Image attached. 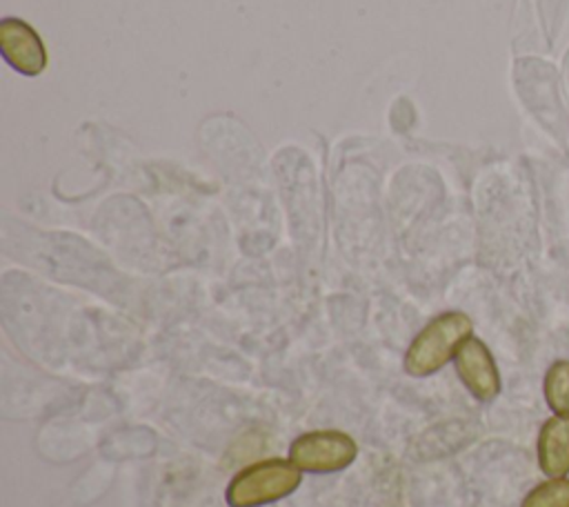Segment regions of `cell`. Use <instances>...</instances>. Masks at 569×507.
<instances>
[{"instance_id":"1","label":"cell","mask_w":569,"mask_h":507,"mask_svg":"<svg viewBox=\"0 0 569 507\" xmlns=\"http://www.w3.org/2000/svg\"><path fill=\"white\" fill-rule=\"evenodd\" d=\"M471 318L462 311H447L433 318L411 342L405 356V369L411 376H429L438 371L458 347L471 336Z\"/></svg>"},{"instance_id":"2","label":"cell","mask_w":569,"mask_h":507,"mask_svg":"<svg viewBox=\"0 0 569 507\" xmlns=\"http://www.w3.org/2000/svg\"><path fill=\"white\" fill-rule=\"evenodd\" d=\"M300 485V469L287 460L271 458L244 467L227 487L231 507H260L289 496Z\"/></svg>"},{"instance_id":"3","label":"cell","mask_w":569,"mask_h":507,"mask_svg":"<svg viewBox=\"0 0 569 507\" xmlns=\"http://www.w3.org/2000/svg\"><path fill=\"white\" fill-rule=\"evenodd\" d=\"M356 454H358V447L353 438L336 429L302 434L289 447L291 463L300 471H311V474H331V471L345 469L347 465L353 463Z\"/></svg>"},{"instance_id":"4","label":"cell","mask_w":569,"mask_h":507,"mask_svg":"<svg viewBox=\"0 0 569 507\" xmlns=\"http://www.w3.org/2000/svg\"><path fill=\"white\" fill-rule=\"evenodd\" d=\"M456 371L478 400H493L500 394V374L489 347L469 336L456 351Z\"/></svg>"},{"instance_id":"5","label":"cell","mask_w":569,"mask_h":507,"mask_svg":"<svg viewBox=\"0 0 569 507\" xmlns=\"http://www.w3.org/2000/svg\"><path fill=\"white\" fill-rule=\"evenodd\" d=\"M0 49H2V56L9 60V64L24 76H38L47 64L42 40L27 22L16 18L2 20Z\"/></svg>"},{"instance_id":"6","label":"cell","mask_w":569,"mask_h":507,"mask_svg":"<svg viewBox=\"0 0 569 507\" xmlns=\"http://www.w3.org/2000/svg\"><path fill=\"white\" fill-rule=\"evenodd\" d=\"M538 465L549 478L569 474V416H551L538 434Z\"/></svg>"},{"instance_id":"7","label":"cell","mask_w":569,"mask_h":507,"mask_svg":"<svg viewBox=\"0 0 569 507\" xmlns=\"http://www.w3.org/2000/svg\"><path fill=\"white\" fill-rule=\"evenodd\" d=\"M542 391L549 409L556 416H569V360H553L542 380Z\"/></svg>"},{"instance_id":"8","label":"cell","mask_w":569,"mask_h":507,"mask_svg":"<svg viewBox=\"0 0 569 507\" xmlns=\"http://www.w3.org/2000/svg\"><path fill=\"white\" fill-rule=\"evenodd\" d=\"M520 507H569V478H549L536 485Z\"/></svg>"}]
</instances>
